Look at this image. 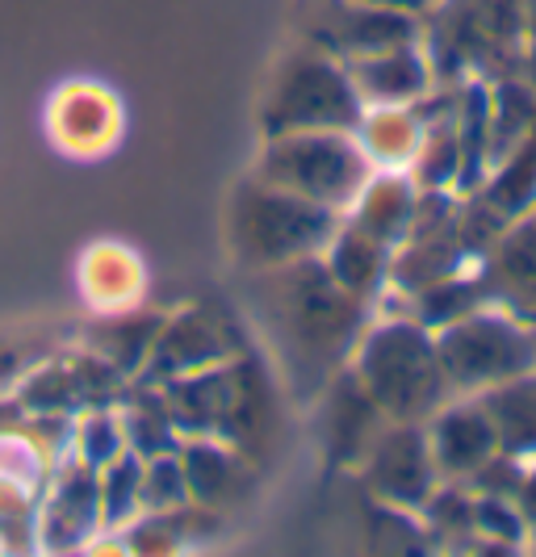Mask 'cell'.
Instances as JSON below:
<instances>
[{"mask_svg":"<svg viewBox=\"0 0 536 557\" xmlns=\"http://www.w3.org/2000/svg\"><path fill=\"white\" fill-rule=\"evenodd\" d=\"M357 382L365 386L386 423H424L449 403L436 335L420 319H390L361 339Z\"/></svg>","mask_w":536,"mask_h":557,"instance_id":"cell-1","label":"cell"},{"mask_svg":"<svg viewBox=\"0 0 536 557\" xmlns=\"http://www.w3.org/2000/svg\"><path fill=\"white\" fill-rule=\"evenodd\" d=\"M336 226V210H323L307 197L285 194V189L255 176L252 185H244V194L235 197L230 244H235V256L248 269L273 273V269L319 256L332 244Z\"/></svg>","mask_w":536,"mask_h":557,"instance_id":"cell-2","label":"cell"},{"mask_svg":"<svg viewBox=\"0 0 536 557\" xmlns=\"http://www.w3.org/2000/svg\"><path fill=\"white\" fill-rule=\"evenodd\" d=\"M377 168L369 164L365 147L352 131H294V135H269L260 181L277 185L285 194H298L348 214L357 206L361 189L369 185Z\"/></svg>","mask_w":536,"mask_h":557,"instance_id":"cell-3","label":"cell"},{"mask_svg":"<svg viewBox=\"0 0 536 557\" xmlns=\"http://www.w3.org/2000/svg\"><path fill=\"white\" fill-rule=\"evenodd\" d=\"M436 352L452 394H482L536 369V335L508 310H465L436 332Z\"/></svg>","mask_w":536,"mask_h":557,"instance_id":"cell-4","label":"cell"},{"mask_svg":"<svg viewBox=\"0 0 536 557\" xmlns=\"http://www.w3.org/2000/svg\"><path fill=\"white\" fill-rule=\"evenodd\" d=\"M365 101L348 67L323 51H298L282 63L277 81L264 101V131L294 135V131H357Z\"/></svg>","mask_w":536,"mask_h":557,"instance_id":"cell-5","label":"cell"},{"mask_svg":"<svg viewBox=\"0 0 536 557\" xmlns=\"http://www.w3.org/2000/svg\"><path fill=\"white\" fill-rule=\"evenodd\" d=\"M365 470L377 499H386L390 507H427V499L440 486L432 441H427V428L420 423L382 428L377 441L369 445Z\"/></svg>","mask_w":536,"mask_h":557,"instance_id":"cell-6","label":"cell"},{"mask_svg":"<svg viewBox=\"0 0 536 557\" xmlns=\"http://www.w3.org/2000/svg\"><path fill=\"white\" fill-rule=\"evenodd\" d=\"M478 294L482 302H495L515 319L536 323V206L515 214L486 248Z\"/></svg>","mask_w":536,"mask_h":557,"instance_id":"cell-7","label":"cell"},{"mask_svg":"<svg viewBox=\"0 0 536 557\" xmlns=\"http://www.w3.org/2000/svg\"><path fill=\"white\" fill-rule=\"evenodd\" d=\"M427 441H432L436 470L445 478H478V470H486L499 457L495 423H490V416H486V407H482L478 398L440 407L432 416Z\"/></svg>","mask_w":536,"mask_h":557,"instance_id":"cell-8","label":"cell"},{"mask_svg":"<svg viewBox=\"0 0 536 557\" xmlns=\"http://www.w3.org/2000/svg\"><path fill=\"white\" fill-rule=\"evenodd\" d=\"M344 67L357 84L365 110L369 106H415L432 81L427 59L415 51V42H398L373 55H352Z\"/></svg>","mask_w":536,"mask_h":557,"instance_id":"cell-9","label":"cell"},{"mask_svg":"<svg viewBox=\"0 0 536 557\" xmlns=\"http://www.w3.org/2000/svg\"><path fill=\"white\" fill-rule=\"evenodd\" d=\"M415 206H420V189L398 176V172H373L369 185L361 189L357 206L348 210V223L369 231L373 239H382L386 248H398L411 231V219H415Z\"/></svg>","mask_w":536,"mask_h":557,"instance_id":"cell-10","label":"cell"},{"mask_svg":"<svg viewBox=\"0 0 536 557\" xmlns=\"http://www.w3.org/2000/svg\"><path fill=\"white\" fill-rule=\"evenodd\" d=\"M478 403L486 407L490 423H495L503 457H511V461L536 457V369L482 391Z\"/></svg>","mask_w":536,"mask_h":557,"instance_id":"cell-11","label":"cell"},{"mask_svg":"<svg viewBox=\"0 0 536 557\" xmlns=\"http://www.w3.org/2000/svg\"><path fill=\"white\" fill-rule=\"evenodd\" d=\"M390 251L382 239H373L361 226H336L332 244H327V273L352 294V298H365L373 294L382 281L390 277Z\"/></svg>","mask_w":536,"mask_h":557,"instance_id":"cell-12","label":"cell"},{"mask_svg":"<svg viewBox=\"0 0 536 557\" xmlns=\"http://www.w3.org/2000/svg\"><path fill=\"white\" fill-rule=\"evenodd\" d=\"M373 4H386V9H424V4H436V0H373Z\"/></svg>","mask_w":536,"mask_h":557,"instance_id":"cell-13","label":"cell"}]
</instances>
